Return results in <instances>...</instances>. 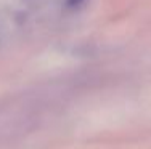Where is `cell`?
<instances>
[{
  "label": "cell",
  "mask_w": 151,
  "mask_h": 149,
  "mask_svg": "<svg viewBox=\"0 0 151 149\" xmlns=\"http://www.w3.org/2000/svg\"><path fill=\"white\" fill-rule=\"evenodd\" d=\"M87 2V0H64V3H66V6L69 10H77V8H81L84 3Z\"/></svg>",
  "instance_id": "cell-1"
}]
</instances>
